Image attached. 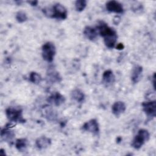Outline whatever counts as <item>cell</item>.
<instances>
[{"mask_svg": "<svg viewBox=\"0 0 156 156\" xmlns=\"http://www.w3.org/2000/svg\"><path fill=\"white\" fill-rule=\"evenodd\" d=\"M82 130L94 135H98L99 132V126L96 119H91L87 121L82 127Z\"/></svg>", "mask_w": 156, "mask_h": 156, "instance_id": "obj_7", "label": "cell"}, {"mask_svg": "<svg viewBox=\"0 0 156 156\" xmlns=\"http://www.w3.org/2000/svg\"><path fill=\"white\" fill-rule=\"evenodd\" d=\"M126 110V104L122 101H116L112 106V112L116 117H119L121 114L124 113Z\"/></svg>", "mask_w": 156, "mask_h": 156, "instance_id": "obj_12", "label": "cell"}, {"mask_svg": "<svg viewBox=\"0 0 156 156\" xmlns=\"http://www.w3.org/2000/svg\"><path fill=\"white\" fill-rule=\"evenodd\" d=\"M29 80L32 83L39 84L42 80V77L39 73L35 71H32L29 74Z\"/></svg>", "mask_w": 156, "mask_h": 156, "instance_id": "obj_19", "label": "cell"}, {"mask_svg": "<svg viewBox=\"0 0 156 156\" xmlns=\"http://www.w3.org/2000/svg\"><path fill=\"white\" fill-rule=\"evenodd\" d=\"M87 6V1L85 0H77L75 2V7L77 11H83Z\"/></svg>", "mask_w": 156, "mask_h": 156, "instance_id": "obj_21", "label": "cell"}, {"mask_svg": "<svg viewBox=\"0 0 156 156\" xmlns=\"http://www.w3.org/2000/svg\"><path fill=\"white\" fill-rule=\"evenodd\" d=\"M45 116L48 120L52 121L56 118V114L54 113L53 110L48 109L45 111Z\"/></svg>", "mask_w": 156, "mask_h": 156, "instance_id": "obj_22", "label": "cell"}, {"mask_svg": "<svg viewBox=\"0 0 156 156\" xmlns=\"http://www.w3.org/2000/svg\"><path fill=\"white\" fill-rule=\"evenodd\" d=\"M149 138L150 133L149 131L144 129H141L138 131L136 135L132 141L131 146L135 149H139L149 140Z\"/></svg>", "mask_w": 156, "mask_h": 156, "instance_id": "obj_4", "label": "cell"}, {"mask_svg": "<svg viewBox=\"0 0 156 156\" xmlns=\"http://www.w3.org/2000/svg\"><path fill=\"white\" fill-rule=\"evenodd\" d=\"M115 82V76L113 74V72L108 69L105 71L102 74V83L105 87H110Z\"/></svg>", "mask_w": 156, "mask_h": 156, "instance_id": "obj_11", "label": "cell"}, {"mask_svg": "<svg viewBox=\"0 0 156 156\" xmlns=\"http://www.w3.org/2000/svg\"><path fill=\"white\" fill-rule=\"evenodd\" d=\"M143 110L149 119H152L156 116V101H145L141 104Z\"/></svg>", "mask_w": 156, "mask_h": 156, "instance_id": "obj_6", "label": "cell"}, {"mask_svg": "<svg viewBox=\"0 0 156 156\" xmlns=\"http://www.w3.org/2000/svg\"><path fill=\"white\" fill-rule=\"evenodd\" d=\"M4 149H1V151H0V154H2V155H5V152H4Z\"/></svg>", "mask_w": 156, "mask_h": 156, "instance_id": "obj_28", "label": "cell"}, {"mask_svg": "<svg viewBox=\"0 0 156 156\" xmlns=\"http://www.w3.org/2000/svg\"><path fill=\"white\" fill-rule=\"evenodd\" d=\"M42 11L46 16L51 18L65 20L68 16L66 9L60 3L55 4L52 7L43 8Z\"/></svg>", "mask_w": 156, "mask_h": 156, "instance_id": "obj_2", "label": "cell"}, {"mask_svg": "<svg viewBox=\"0 0 156 156\" xmlns=\"http://www.w3.org/2000/svg\"><path fill=\"white\" fill-rule=\"evenodd\" d=\"M29 4H30L31 5H32V6H35V5H37V4H38V1H28L27 2Z\"/></svg>", "mask_w": 156, "mask_h": 156, "instance_id": "obj_25", "label": "cell"}, {"mask_svg": "<svg viewBox=\"0 0 156 156\" xmlns=\"http://www.w3.org/2000/svg\"><path fill=\"white\" fill-rule=\"evenodd\" d=\"M71 97L73 100L76 101V102L81 103L83 102L85 96L84 93L81 90L76 88L71 91Z\"/></svg>", "mask_w": 156, "mask_h": 156, "instance_id": "obj_17", "label": "cell"}, {"mask_svg": "<svg viewBox=\"0 0 156 156\" xmlns=\"http://www.w3.org/2000/svg\"><path fill=\"white\" fill-rule=\"evenodd\" d=\"M97 29L99 35L104 38V42L106 47L109 49L113 48L118 38L116 32L102 21L98 23Z\"/></svg>", "mask_w": 156, "mask_h": 156, "instance_id": "obj_1", "label": "cell"}, {"mask_svg": "<svg viewBox=\"0 0 156 156\" xmlns=\"http://www.w3.org/2000/svg\"><path fill=\"white\" fill-rule=\"evenodd\" d=\"M56 54V48L54 44L51 41L44 43L41 48V55L43 60L48 62H52Z\"/></svg>", "mask_w": 156, "mask_h": 156, "instance_id": "obj_5", "label": "cell"}, {"mask_svg": "<svg viewBox=\"0 0 156 156\" xmlns=\"http://www.w3.org/2000/svg\"><path fill=\"white\" fill-rule=\"evenodd\" d=\"M51 144V138L45 136H40L35 140V146L37 148L40 150L45 149L47 147H48Z\"/></svg>", "mask_w": 156, "mask_h": 156, "instance_id": "obj_15", "label": "cell"}, {"mask_svg": "<svg viewBox=\"0 0 156 156\" xmlns=\"http://www.w3.org/2000/svg\"><path fill=\"white\" fill-rule=\"evenodd\" d=\"M142 10H143V7H142V5H141L140 4L139 5L136 4V5H133V6H132V10L134 11L135 13L141 12Z\"/></svg>", "mask_w": 156, "mask_h": 156, "instance_id": "obj_23", "label": "cell"}, {"mask_svg": "<svg viewBox=\"0 0 156 156\" xmlns=\"http://www.w3.org/2000/svg\"><path fill=\"white\" fill-rule=\"evenodd\" d=\"M5 115L10 122L24 123L26 122L23 116V110L20 107H9L7 108Z\"/></svg>", "mask_w": 156, "mask_h": 156, "instance_id": "obj_3", "label": "cell"}, {"mask_svg": "<svg viewBox=\"0 0 156 156\" xmlns=\"http://www.w3.org/2000/svg\"><path fill=\"white\" fill-rule=\"evenodd\" d=\"M143 67L140 65H135L131 73V80L133 83H137L140 81L142 77Z\"/></svg>", "mask_w": 156, "mask_h": 156, "instance_id": "obj_13", "label": "cell"}, {"mask_svg": "<svg viewBox=\"0 0 156 156\" xmlns=\"http://www.w3.org/2000/svg\"><path fill=\"white\" fill-rule=\"evenodd\" d=\"M121 21V18L119 16H115L113 20V22L115 24L118 25Z\"/></svg>", "mask_w": 156, "mask_h": 156, "instance_id": "obj_24", "label": "cell"}, {"mask_svg": "<svg viewBox=\"0 0 156 156\" xmlns=\"http://www.w3.org/2000/svg\"><path fill=\"white\" fill-rule=\"evenodd\" d=\"M106 9L110 12L116 13H122L124 8L122 5L116 1H109L105 4Z\"/></svg>", "mask_w": 156, "mask_h": 156, "instance_id": "obj_10", "label": "cell"}, {"mask_svg": "<svg viewBox=\"0 0 156 156\" xmlns=\"http://www.w3.org/2000/svg\"><path fill=\"white\" fill-rule=\"evenodd\" d=\"M28 146V140L26 138H18L15 141V147L21 152L26 151Z\"/></svg>", "mask_w": 156, "mask_h": 156, "instance_id": "obj_18", "label": "cell"}, {"mask_svg": "<svg viewBox=\"0 0 156 156\" xmlns=\"http://www.w3.org/2000/svg\"><path fill=\"white\" fill-rule=\"evenodd\" d=\"M47 102L54 106H60L65 102V98L58 91L52 93L46 99Z\"/></svg>", "mask_w": 156, "mask_h": 156, "instance_id": "obj_8", "label": "cell"}, {"mask_svg": "<svg viewBox=\"0 0 156 156\" xmlns=\"http://www.w3.org/2000/svg\"><path fill=\"white\" fill-rule=\"evenodd\" d=\"M46 78L48 81L52 83H59L62 80V77L59 73L52 68L48 69L46 74Z\"/></svg>", "mask_w": 156, "mask_h": 156, "instance_id": "obj_14", "label": "cell"}, {"mask_svg": "<svg viewBox=\"0 0 156 156\" xmlns=\"http://www.w3.org/2000/svg\"><path fill=\"white\" fill-rule=\"evenodd\" d=\"M15 136V132L11 129V127L7 125L1 130V138L3 141L12 143Z\"/></svg>", "mask_w": 156, "mask_h": 156, "instance_id": "obj_9", "label": "cell"}, {"mask_svg": "<svg viewBox=\"0 0 156 156\" xmlns=\"http://www.w3.org/2000/svg\"><path fill=\"white\" fill-rule=\"evenodd\" d=\"M15 18L16 20V21L20 23H22L25 22L26 21H27V14L25 12L20 10L18 11L15 15Z\"/></svg>", "mask_w": 156, "mask_h": 156, "instance_id": "obj_20", "label": "cell"}, {"mask_svg": "<svg viewBox=\"0 0 156 156\" xmlns=\"http://www.w3.org/2000/svg\"><path fill=\"white\" fill-rule=\"evenodd\" d=\"M116 48H117L118 49H122L124 48V46H123L122 44L119 43V44H118V46H116Z\"/></svg>", "mask_w": 156, "mask_h": 156, "instance_id": "obj_26", "label": "cell"}, {"mask_svg": "<svg viewBox=\"0 0 156 156\" xmlns=\"http://www.w3.org/2000/svg\"><path fill=\"white\" fill-rule=\"evenodd\" d=\"M155 73L154 74V76H153V87H154V88L155 89Z\"/></svg>", "mask_w": 156, "mask_h": 156, "instance_id": "obj_27", "label": "cell"}, {"mask_svg": "<svg viewBox=\"0 0 156 156\" xmlns=\"http://www.w3.org/2000/svg\"><path fill=\"white\" fill-rule=\"evenodd\" d=\"M83 35L84 36L91 41H95L98 35V32L97 29L91 26H86L83 29Z\"/></svg>", "mask_w": 156, "mask_h": 156, "instance_id": "obj_16", "label": "cell"}]
</instances>
